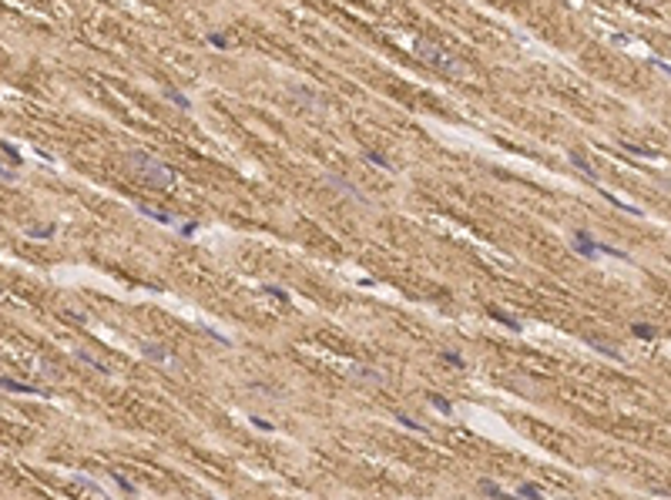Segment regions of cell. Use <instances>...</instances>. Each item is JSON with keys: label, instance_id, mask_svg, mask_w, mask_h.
I'll return each instance as SVG.
<instances>
[{"label": "cell", "instance_id": "cell-10", "mask_svg": "<svg viewBox=\"0 0 671 500\" xmlns=\"http://www.w3.org/2000/svg\"><path fill=\"white\" fill-rule=\"evenodd\" d=\"M631 332H634V336H641V339H651V336H654V326H644V323H634V326H631Z\"/></svg>", "mask_w": 671, "mask_h": 500}, {"label": "cell", "instance_id": "cell-18", "mask_svg": "<svg viewBox=\"0 0 671 500\" xmlns=\"http://www.w3.org/2000/svg\"><path fill=\"white\" fill-rule=\"evenodd\" d=\"M111 477H114V480H118V483H121V487H124V490H128V494H134V483H128V480H124V477H121V473H111Z\"/></svg>", "mask_w": 671, "mask_h": 500}, {"label": "cell", "instance_id": "cell-17", "mask_svg": "<svg viewBox=\"0 0 671 500\" xmlns=\"http://www.w3.org/2000/svg\"><path fill=\"white\" fill-rule=\"evenodd\" d=\"M168 101H175V104H178V108H188V97H182V94H175V91H171V94H168Z\"/></svg>", "mask_w": 671, "mask_h": 500}, {"label": "cell", "instance_id": "cell-13", "mask_svg": "<svg viewBox=\"0 0 671 500\" xmlns=\"http://www.w3.org/2000/svg\"><path fill=\"white\" fill-rule=\"evenodd\" d=\"M429 403L436 406V410H443V413H450L453 406H450V400H443V396H436V393H429Z\"/></svg>", "mask_w": 671, "mask_h": 500}, {"label": "cell", "instance_id": "cell-3", "mask_svg": "<svg viewBox=\"0 0 671 500\" xmlns=\"http://www.w3.org/2000/svg\"><path fill=\"white\" fill-rule=\"evenodd\" d=\"M574 249H578L580 255H587V259H591L594 252H601V245H597V242L591 238V235H587V232H578V235H574Z\"/></svg>", "mask_w": 671, "mask_h": 500}, {"label": "cell", "instance_id": "cell-16", "mask_svg": "<svg viewBox=\"0 0 671 500\" xmlns=\"http://www.w3.org/2000/svg\"><path fill=\"white\" fill-rule=\"evenodd\" d=\"M30 235H34V238H51L54 229H30Z\"/></svg>", "mask_w": 671, "mask_h": 500}, {"label": "cell", "instance_id": "cell-7", "mask_svg": "<svg viewBox=\"0 0 671 500\" xmlns=\"http://www.w3.org/2000/svg\"><path fill=\"white\" fill-rule=\"evenodd\" d=\"M517 494H520V500H541L544 497L537 483H520V490H517Z\"/></svg>", "mask_w": 671, "mask_h": 500}, {"label": "cell", "instance_id": "cell-19", "mask_svg": "<svg viewBox=\"0 0 671 500\" xmlns=\"http://www.w3.org/2000/svg\"><path fill=\"white\" fill-rule=\"evenodd\" d=\"M265 292H272V295H275V299H282V302H285V299H289V295H285V292H282L279 286H269V289H265Z\"/></svg>", "mask_w": 671, "mask_h": 500}, {"label": "cell", "instance_id": "cell-5", "mask_svg": "<svg viewBox=\"0 0 671 500\" xmlns=\"http://www.w3.org/2000/svg\"><path fill=\"white\" fill-rule=\"evenodd\" d=\"M480 490H484L487 497H493V500H520V497H507V494H503L493 480H480Z\"/></svg>", "mask_w": 671, "mask_h": 500}, {"label": "cell", "instance_id": "cell-2", "mask_svg": "<svg viewBox=\"0 0 671 500\" xmlns=\"http://www.w3.org/2000/svg\"><path fill=\"white\" fill-rule=\"evenodd\" d=\"M413 54H416V58L423 60L427 67H433L436 74H447V77H460V74H463L460 60L453 58L450 51H443L440 44H433V40L416 37V40H413Z\"/></svg>", "mask_w": 671, "mask_h": 500}, {"label": "cell", "instance_id": "cell-12", "mask_svg": "<svg viewBox=\"0 0 671 500\" xmlns=\"http://www.w3.org/2000/svg\"><path fill=\"white\" fill-rule=\"evenodd\" d=\"M366 158H369L373 165H379V168H390V158H386V154H379V151H366Z\"/></svg>", "mask_w": 671, "mask_h": 500}, {"label": "cell", "instance_id": "cell-9", "mask_svg": "<svg viewBox=\"0 0 671 500\" xmlns=\"http://www.w3.org/2000/svg\"><path fill=\"white\" fill-rule=\"evenodd\" d=\"M490 316L497 319V323H503V326H510V329H520V323L514 319V316H507V312H497V309H490Z\"/></svg>", "mask_w": 671, "mask_h": 500}, {"label": "cell", "instance_id": "cell-4", "mask_svg": "<svg viewBox=\"0 0 671 500\" xmlns=\"http://www.w3.org/2000/svg\"><path fill=\"white\" fill-rule=\"evenodd\" d=\"M138 212L148 215V218H154V222H161V225H175V218L168 212H161V208H151V205H138Z\"/></svg>", "mask_w": 671, "mask_h": 500}, {"label": "cell", "instance_id": "cell-14", "mask_svg": "<svg viewBox=\"0 0 671 500\" xmlns=\"http://www.w3.org/2000/svg\"><path fill=\"white\" fill-rule=\"evenodd\" d=\"M145 353L148 356H158V359H168V349H161V346H145Z\"/></svg>", "mask_w": 671, "mask_h": 500}, {"label": "cell", "instance_id": "cell-6", "mask_svg": "<svg viewBox=\"0 0 671 500\" xmlns=\"http://www.w3.org/2000/svg\"><path fill=\"white\" fill-rule=\"evenodd\" d=\"M0 389H10V393H34V396L40 393V389H34V386H27V383H14V380H0Z\"/></svg>", "mask_w": 671, "mask_h": 500}, {"label": "cell", "instance_id": "cell-15", "mask_svg": "<svg viewBox=\"0 0 671 500\" xmlns=\"http://www.w3.org/2000/svg\"><path fill=\"white\" fill-rule=\"evenodd\" d=\"M443 359H447L450 366H457V369L463 366V359H460V353H443Z\"/></svg>", "mask_w": 671, "mask_h": 500}, {"label": "cell", "instance_id": "cell-8", "mask_svg": "<svg viewBox=\"0 0 671 500\" xmlns=\"http://www.w3.org/2000/svg\"><path fill=\"white\" fill-rule=\"evenodd\" d=\"M396 420H399V423L406 426V430H416V433H427V426H423V423H416V420H413V416H406V413H396Z\"/></svg>", "mask_w": 671, "mask_h": 500}, {"label": "cell", "instance_id": "cell-1", "mask_svg": "<svg viewBox=\"0 0 671 500\" xmlns=\"http://www.w3.org/2000/svg\"><path fill=\"white\" fill-rule=\"evenodd\" d=\"M124 161H128V168L138 175L141 181H148L151 188H171L175 178H178L171 165H165L161 158H154V154H148V151H128Z\"/></svg>", "mask_w": 671, "mask_h": 500}, {"label": "cell", "instance_id": "cell-11", "mask_svg": "<svg viewBox=\"0 0 671 500\" xmlns=\"http://www.w3.org/2000/svg\"><path fill=\"white\" fill-rule=\"evenodd\" d=\"M0 151H3V154H7V158H10V165H14V168H17V165H20V154L14 151V145H7V141H0Z\"/></svg>", "mask_w": 671, "mask_h": 500}, {"label": "cell", "instance_id": "cell-20", "mask_svg": "<svg viewBox=\"0 0 671 500\" xmlns=\"http://www.w3.org/2000/svg\"><path fill=\"white\" fill-rule=\"evenodd\" d=\"M0 178H3V181H10V178H14V172H7V168L0 165Z\"/></svg>", "mask_w": 671, "mask_h": 500}]
</instances>
